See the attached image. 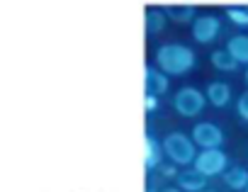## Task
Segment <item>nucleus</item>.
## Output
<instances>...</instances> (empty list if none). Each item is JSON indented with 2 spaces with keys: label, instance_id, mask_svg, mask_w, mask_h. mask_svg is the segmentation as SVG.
<instances>
[{
  "label": "nucleus",
  "instance_id": "1",
  "mask_svg": "<svg viewBox=\"0 0 248 192\" xmlns=\"http://www.w3.org/2000/svg\"><path fill=\"white\" fill-rule=\"evenodd\" d=\"M156 63L166 75H185L195 68L197 56L185 44H161L156 49Z\"/></svg>",
  "mask_w": 248,
  "mask_h": 192
},
{
  "label": "nucleus",
  "instance_id": "2",
  "mask_svg": "<svg viewBox=\"0 0 248 192\" xmlns=\"http://www.w3.org/2000/svg\"><path fill=\"white\" fill-rule=\"evenodd\" d=\"M163 151H166V156L170 158V163H175V165H190V163H195V158H197L192 136H187V134H183V132H170V134L163 139Z\"/></svg>",
  "mask_w": 248,
  "mask_h": 192
},
{
  "label": "nucleus",
  "instance_id": "3",
  "mask_svg": "<svg viewBox=\"0 0 248 192\" xmlns=\"http://www.w3.org/2000/svg\"><path fill=\"white\" fill-rule=\"evenodd\" d=\"M204 105H207V95L202 90L192 88V85L180 88L175 92V98H173V107L183 117H197V115H202Z\"/></svg>",
  "mask_w": 248,
  "mask_h": 192
},
{
  "label": "nucleus",
  "instance_id": "4",
  "mask_svg": "<svg viewBox=\"0 0 248 192\" xmlns=\"http://www.w3.org/2000/svg\"><path fill=\"white\" fill-rule=\"evenodd\" d=\"M195 170H200L204 177H214V175H224L229 170V156L221 148H207L200 151L195 158Z\"/></svg>",
  "mask_w": 248,
  "mask_h": 192
},
{
  "label": "nucleus",
  "instance_id": "5",
  "mask_svg": "<svg viewBox=\"0 0 248 192\" xmlns=\"http://www.w3.org/2000/svg\"><path fill=\"white\" fill-rule=\"evenodd\" d=\"M190 136H192L195 146H200L202 151H207V148H221V144H224V132L214 122H200V124H195V129H192Z\"/></svg>",
  "mask_w": 248,
  "mask_h": 192
},
{
  "label": "nucleus",
  "instance_id": "6",
  "mask_svg": "<svg viewBox=\"0 0 248 192\" xmlns=\"http://www.w3.org/2000/svg\"><path fill=\"white\" fill-rule=\"evenodd\" d=\"M219 30H221V25H219V20H217L214 15H200V17L192 22V37H195V42H200V44L214 42V39L219 37Z\"/></svg>",
  "mask_w": 248,
  "mask_h": 192
},
{
  "label": "nucleus",
  "instance_id": "7",
  "mask_svg": "<svg viewBox=\"0 0 248 192\" xmlns=\"http://www.w3.org/2000/svg\"><path fill=\"white\" fill-rule=\"evenodd\" d=\"M144 83H146V95H156V98L168 92V85H170L168 75L161 68H154V66L144 68Z\"/></svg>",
  "mask_w": 248,
  "mask_h": 192
},
{
  "label": "nucleus",
  "instance_id": "8",
  "mask_svg": "<svg viewBox=\"0 0 248 192\" xmlns=\"http://www.w3.org/2000/svg\"><path fill=\"white\" fill-rule=\"evenodd\" d=\"M166 10V17L178 22V25H187V22H195L200 15H197V8L192 3H168L163 5Z\"/></svg>",
  "mask_w": 248,
  "mask_h": 192
},
{
  "label": "nucleus",
  "instance_id": "9",
  "mask_svg": "<svg viewBox=\"0 0 248 192\" xmlns=\"http://www.w3.org/2000/svg\"><path fill=\"white\" fill-rule=\"evenodd\" d=\"M207 95V103L214 105V107H226L231 103V85L224 83V80H212L204 90Z\"/></svg>",
  "mask_w": 248,
  "mask_h": 192
},
{
  "label": "nucleus",
  "instance_id": "10",
  "mask_svg": "<svg viewBox=\"0 0 248 192\" xmlns=\"http://www.w3.org/2000/svg\"><path fill=\"white\" fill-rule=\"evenodd\" d=\"M207 180L209 177H204L200 170L190 168V170H180L175 182H178V187L183 192H202V190H207Z\"/></svg>",
  "mask_w": 248,
  "mask_h": 192
},
{
  "label": "nucleus",
  "instance_id": "11",
  "mask_svg": "<svg viewBox=\"0 0 248 192\" xmlns=\"http://www.w3.org/2000/svg\"><path fill=\"white\" fill-rule=\"evenodd\" d=\"M163 141H158L154 134H146V156H144V163L149 170L154 168H161V158H163Z\"/></svg>",
  "mask_w": 248,
  "mask_h": 192
},
{
  "label": "nucleus",
  "instance_id": "12",
  "mask_svg": "<svg viewBox=\"0 0 248 192\" xmlns=\"http://www.w3.org/2000/svg\"><path fill=\"white\" fill-rule=\"evenodd\" d=\"M224 49H226L238 63L248 66V34H233V37L226 42Z\"/></svg>",
  "mask_w": 248,
  "mask_h": 192
},
{
  "label": "nucleus",
  "instance_id": "13",
  "mask_svg": "<svg viewBox=\"0 0 248 192\" xmlns=\"http://www.w3.org/2000/svg\"><path fill=\"white\" fill-rule=\"evenodd\" d=\"M221 177H224L226 187H231V190L246 192V187H248V170L241 168V165H229V170H226Z\"/></svg>",
  "mask_w": 248,
  "mask_h": 192
},
{
  "label": "nucleus",
  "instance_id": "14",
  "mask_svg": "<svg viewBox=\"0 0 248 192\" xmlns=\"http://www.w3.org/2000/svg\"><path fill=\"white\" fill-rule=\"evenodd\" d=\"M209 61H212V66H214L217 71H221V73H231V71L238 68V61H236L226 49H217V51L209 56Z\"/></svg>",
  "mask_w": 248,
  "mask_h": 192
},
{
  "label": "nucleus",
  "instance_id": "15",
  "mask_svg": "<svg viewBox=\"0 0 248 192\" xmlns=\"http://www.w3.org/2000/svg\"><path fill=\"white\" fill-rule=\"evenodd\" d=\"M166 10L163 8H149L146 10V32L149 34H158L166 27Z\"/></svg>",
  "mask_w": 248,
  "mask_h": 192
},
{
  "label": "nucleus",
  "instance_id": "16",
  "mask_svg": "<svg viewBox=\"0 0 248 192\" xmlns=\"http://www.w3.org/2000/svg\"><path fill=\"white\" fill-rule=\"evenodd\" d=\"M226 17L238 25V27H248V8H241V5H231L226 8Z\"/></svg>",
  "mask_w": 248,
  "mask_h": 192
},
{
  "label": "nucleus",
  "instance_id": "17",
  "mask_svg": "<svg viewBox=\"0 0 248 192\" xmlns=\"http://www.w3.org/2000/svg\"><path fill=\"white\" fill-rule=\"evenodd\" d=\"M236 112L243 122H248V90L238 95V100H236Z\"/></svg>",
  "mask_w": 248,
  "mask_h": 192
},
{
  "label": "nucleus",
  "instance_id": "18",
  "mask_svg": "<svg viewBox=\"0 0 248 192\" xmlns=\"http://www.w3.org/2000/svg\"><path fill=\"white\" fill-rule=\"evenodd\" d=\"M158 170H161L163 177H175V180H178V175H180V170L175 168V163H166V165H161Z\"/></svg>",
  "mask_w": 248,
  "mask_h": 192
},
{
  "label": "nucleus",
  "instance_id": "19",
  "mask_svg": "<svg viewBox=\"0 0 248 192\" xmlns=\"http://www.w3.org/2000/svg\"><path fill=\"white\" fill-rule=\"evenodd\" d=\"M144 107H146V112H156L158 110V98L156 95H144Z\"/></svg>",
  "mask_w": 248,
  "mask_h": 192
},
{
  "label": "nucleus",
  "instance_id": "20",
  "mask_svg": "<svg viewBox=\"0 0 248 192\" xmlns=\"http://www.w3.org/2000/svg\"><path fill=\"white\" fill-rule=\"evenodd\" d=\"M163 192H183V190H180V187H166Z\"/></svg>",
  "mask_w": 248,
  "mask_h": 192
},
{
  "label": "nucleus",
  "instance_id": "21",
  "mask_svg": "<svg viewBox=\"0 0 248 192\" xmlns=\"http://www.w3.org/2000/svg\"><path fill=\"white\" fill-rule=\"evenodd\" d=\"M243 78H246V83H248V68H246V75H243Z\"/></svg>",
  "mask_w": 248,
  "mask_h": 192
},
{
  "label": "nucleus",
  "instance_id": "22",
  "mask_svg": "<svg viewBox=\"0 0 248 192\" xmlns=\"http://www.w3.org/2000/svg\"><path fill=\"white\" fill-rule=\"evenodd\" d=\"M202 192H214V190H202Z\"/></svg>",
  "mask_w": 248,
  "mask_h": 192
},
{
  "label": "nucleus",
  "instance_id": "23",
  "mask_svg": "<svg viewBox=\"0 0 248 192\" xmlns=\"http://www.w3.org/2000/svg\"><path fill=\"white\" fill-rule=\"evenodd\" d=\"M146 192H156V190H146Z\"/></svg>",
  "mask_w": 248,
  "mask_h": 192
},
{
  "label": "nucleus",
  "instance_id": "24",
  "mask_svg": "<svg viewBox=\"0 0 248 192\" xmlns=\"http://www.w3.org/2000/svg\"><path fill=\"white\" fill-rule=\"evenodd\" d=\"M246 192H248V187H246Z\"/></svg>",
  "mask_w": 248,
  "mask_h": 192
}]
</instances>
